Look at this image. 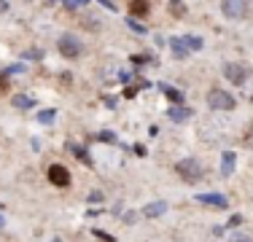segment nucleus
Here are the masks:
<instances>
[{
  "mask_svg": "<svg viewBox=\"0 0 253 242\" xmlns=\"http://www.w3.org/2000/svg\"><path fill=\"white\" fill-rule=\"evenodd\" d=\"M164 212H167V202H151V205L143 207V215L146 218H159Z\"/></svg>",
  "mask_w": 253,
  "mask_h": 242,
  "instance_id": "nucleus-8",
  "label": "nucleus"
},
{
  "mask_svg": "<svg viewBox=\"0 0 253 242\" xmlns=\"http://www.w3.org/2000/svg\"><path fill=\"white\" fill-rule=\"evenodd\" d=\"M199 205H210V207H216V210H223V207H229V202L223 194H199L197 197Z\"/></svg>",
  "mask_w": 253,
  "mask_h": 242,
  "instance_id": "nucleus-7",
  "label": "nucleus"
},
{
  "mask_svg": "<svg viewBox=\"0 0 253 242\" xmlns=\"http://www.w3.org/2000/svg\"><path fill=\"white\" fill-rule=\"evenodd\" d=\"M62 5L70 8V11H76V8H81V5H86V0H62Z\"/></svg>",
  "mask_w": 253,
  "mask_h": 242,
  "instance_id": "nucleus-18",
  "label": "nucleus"
},
{
  "mask_svg": "<svg viewBox=\"0 0 253 242\" xmlns=\"http://www.w3.org/2000/svg\"><path fill=\"white\" fill-rule=\"evenodd\" d=\"M221 11L229 19H243V16L248 14V3H245V0H223Z\"/></svg>",
  "mask_w": 253,
  "mask_h": 242,
  "instance_id": "nucleus-5",
  "label": "nucleus"
},
{
  "mask_svg": "<svg viewBox=\"0 0 253 242\" xmlns=\"http://www.w3.org/2000/svg\"><path fill=\"white\" fill-rule=\"evenodd\" d=\"M57 49H60V54L65 57V60H78V57L84 54V43L76 35H70V32H65V35L60 38Z\"/></svg>",
  "mask_w": 253,
  "mask_h": 242,
  "instance_id": "nucleus-2",
  "label": "nucleus"
},
{
  "mask_svg": "<svg viewBox=\"0 0 253 242\" xmlns=\"http://www.w3.org/2000/svg\"><path fill=\"white\" fill-rule=\"evenodd\" d=\"M240 223H243V218H240V215H234V218H232V221H229V226H232V229H234V226H240Z\"/></svg>",
  "mask_w": 253,
  "mask_h": 242,
  "instance_id": "nucleus-25",
  "label": "nucleus"
},
{
  "mask_svg": "<svg viewBox=\"0 0 253 242\" xmlns=\"http://www.w3.org/2000/svg\"><path fill=\"white\" fill-rule=\"evenodd\" d=\"M234 164H237L234 153H232V151H223V156H221V172H223V175H232V172H234Z\"/></svg>",
  "mask_w": 253,
  "mask_h": 242,
  "instance_id": "nucleus-10",
  "label": "nucleus"
},
{
  "mask_svg": "<svg viewBox=\"0 0 253 242\" xmlns=\"http://www.w3.org/2000/svg\"><path fill=\"white\" fill-rule=\"evenodd\" d=\"M229 242H253L248 234H243V232H234L232 237H229Z\"/></svg>",
  "mask_w": 253,
  "mask_h": 242,
  "instance_id": "nucleus-19",
  "label": "nucleus"
},
{
  "mask_svg": "<svg viewBox=\"0 0 253 242\" xmlns=\"http://www.w3.org/2000/svg\"><path fill=\"white\" fill-rule=\"evenodd\" d=\"M100 3H102V5H105V8H111V11H113V8H116V5H113V3H111V0H100Z\"/></svg>",
  "mask_w": 253,
  "mask_h": 242,
  "instance_id": "nucleus-26",
  "label": "nucleus"
},
{
  "mask_svg": "<svg viewBox=\"0 0 253 242\" xmlns=\"http://www.w3.org/2000/svg\"><path fill=\"white\" fill-rule=\"evenodd\" d=\"M22 70H25L22 65H14V67H8V70H5L3 76H14V73H22Z\"/></svg>",
  "mask_w": 253,
  "mask_h": 242,
  "instance_id": "nucleus-23",
  "label": "nucleus"
},
{
  "mask_svg": "<svg viewBox=\"0 0 253 242\" xmlns=\"http://www.w3.org/2000/svg\"><path fill=\"white\" fill-rule=\"evenodd\" d=\"M27 60H43V51H35V49H32V51H27Z\"/></svg>",
  "mask_w": 253,
  "mask_h": 242,
  "instance_id": "nucleus-21",
  "label": "nucleus"
},
{
  "mask_svg": "<svg viewBox=\"0 0 253 242\" xmlns=\"http://www.w3.org/2000/svg\"><path fill=\"white\" fill-rule=\"evenodd\" d=\"M126 27H132V30H135V32H140V35H146V27H143V25H137L135 19H126Z\"/></svg>",
  "mask_w": 253,
  "mask_h": 242,
  "instance_id": "nucleus-20",
  "label": "nucleus"
},
{
  "mask_svg": "<svg viewBox=\"0 0 253 242\" xmlns=\"http://www.w3.org/2000/svg\"><path fill=\"white\" fill-rule=\"evenodd\" d=\"M208 105L216 108V111H232V108L237 105V100L223 89H210L208 91Z\"/></svg>",
  "mask_w": 253,
  "mask_h": 242,
  "instance_id": "nucleus-3",
  "label": "nucleus"
},
{
  "mask_svg": "<svg viewBox=\"0 0 253 242\" xmlns=\"http://www.w3.org/2000/svg\"><path fill=\"white\" fill-rule=\"evenodd\" d=\"M167 11L175 16V19H183V16H186V3H183V0H170Z\"/></svg>",
  "mask_w": 253,
  "mask_h": 242,
  "instance_id": "nucleus-12",
  "label": "nucleus"
},
{
  "mask_svg": "<svg viewBox=\"0 0 253 242\" xmlns=\"http://www.w3.org/2000/svg\"><path fill=\"white\" fill-rule=\"evenodd\" d=\"M132 62H135V65H143V62H148V57L146 54H135V57H132Z\"/></svg>",
  "mask_w": 253,
  "mask_h": 242,
  "instance_id": "nucleus-24",
  "label": "nucleus"
},
{
  "mask_svg": "<svg viewBox=\"0 0 253 242\" xmlns=\"http://www.w3.org/2000/svg\"><path fill=\"white\" fill-rule=\"evenodd\" d=\"M35 102H32V97H27V94H16L14 97V108H22V111H27V108H32Z\"/></svg>",
  "mask_w": 253,
  "mask_h": 242,
  "instance_id": "nucleus-14",
  "label": "nucleus"
},
{
  "mask_svg": "<svg viewBox=\"0 0 253 242\" xmlns=\"http://www.w3.org/2000/svg\"><path fill=\"white\" fill-rule=\"evenodd\" d=\"M148 11H151L148 0H129V14L132 16H148Z\"/></svg>",
  "mask_w": 253,
  "mask_h": 242,
  "instance_id": "nucleus-9",
  "label": "nucleus"
},
{
  "mask_svg": "<svg viewBox=\"0 0 253 242\" xmlns=\"http://www.w3.org/2000/svg\"><path fill=\"white\" fill-rule=\"evenodd\" d=\"M5 91H8V78L0 76V94H5Z\"/></svg>",
  "mask_w": 253,
  "mask_h": 242,
  "instance_id": "nucleus-22",
  "label": "nucleus"
},
{
  "mask_svg": "<svg viewBox=\"0 0 253 242\" xmlns=\"http://www.w3.org/2000/svg\"><path fill=\"white\" fill-rule=\"evenodd\" d=\"M3 226H5V218H3V215H0V229H3Z\"/></svg>",
  "mask_w": 253,
  "mask_h": 242,
  "instance_id": "nucleus-28",
  "label": "nucleus"
},
{
  "mask_svg": "<svg viewBox=\"0 0 253 242\" xmlns=\"http://www.w3.org/2000/svg\"><path fill=\"white\" fill-rule=\"evenodd\" d=\"M223 76L232 81L234 86H243L245 78H248V70L243 65H237V62H229V65H223Z\"/></svg>",
  "mask_w": 253,
  "mask_h": 242,
  "instance_id": "nucleus-6",
  "label": "nucleus"
},
{
  "mask_svg": "<svg viewBox=\"0 0 253 242\" xmlns=\"http://www.w3.org/2000/svg\"><path fill=\"white\" fill-rule=\"evenodd\" d=\"M49 183H51V186H57V188H70L73 178H70V172H67V167L51 164L49 167Z\"/></svg>",
  "mask_w": 253,
  "mask_h": 242,
  "instance_id": "nucleus-4",
  "label": "nucleus"
},
{
  "mask_svg": "<svg viewBox=\"0 0 253 242\" xmlns=\"http://www.w3.org/2000/svg\"><path fill=\"white\" fill-rule=\"evenodd\" d=\"M170 49L175 51L178 60H186V57H189V46L183 43V40H178V38H170Z\"/></svg>",
  "mask_w": 253,
  "mask_h": 242,
  "instance_id": "nucleus-13",
  "label": "nucleus"
},
{
  "mask_svg": "<svg viewBox=\"0 0 253 242\" xmlns=\"http://www.w3.org/2000/svg\"><path fill=\"white\" fill-rule=\"evenodd\" d=\"M54 116H57L54 108H46V111L38 113V121H41V124H51V121H54Z\"/></svg>",
  "mask_w": 253,
  "mask_h": 242,
  "instance_id": "nucleus-16",
  "label": "nucleus"
},
{
  "mask_svg": "<svg viewBox=\"0 0 253 242\" xmlns=\"http://www.w3.org/2000/svg\"><path fill=\"white\" fill-rule=\"evenodd\" d=\"M183 43L189 46V51H191V49H202V40L194 38V35H186V38H183Z\"/></svg>",
  "mask_w": 253,
  "mask_h": 242,
  "instance_id": "nucleus-17",
  "label": "nucleus"
},
{
  "mask_svg": "<svg viewBox=\"0 0 253 242\" xmlns=\"http://www.w3.org/2000/svg\"><path fill=\"white\" fill-rule=\"evenodd\" d=\"M186 119H191V108H181V105L170 108V121H186Z\"/></svg>",
  "mask_w": 253,
  "mask_h": 242,
  "instance_id": "nucleus-11",
  "label": "nucleus"
},
{
  "mask_svg": "<svg viewBox=\"0 0 253 242\" xmlns=\"http://www.w3.org/2000/svg\"><path fill=\"white\" fill-rule=\"evenodd\" d=\"M175 172L181 175V181H186V183H199L202 181V164H199L197 159H181L175 164Z\"/></svg>",
  "mask_w": 253,
  "mask_h": 242,
  "instance_id": "nucleus-1",
  "label": "nucleus"
},
{
  "mask_svg": "<svg viewBox=\"0 0 253 242\" xmlns=\"http://www.w3.org/2000/svg\"><path fill=\"white\" fill-rule=\"evenodd\" d=\"M5 8H8V3H5V0H0V14H3Z\"/></svg>",
  "mask_w": 253,
  "mask_h": 242,
  "instance_id": "nucleus-27",
  "label": "nucleus"
},
{
  "mask_svg": "<svg viewBox=\"0 0 253 242\" xmlns=\"http://www.w3.org/2000/svg\"><path fill=\"white\" fill-rule=\"evenodd\" d=\"M164 97H167V100H172L175 105H181V102H183V91L172 89V86H164Z\"/></svg>",
  "mask_w": 253,
  "mask_h": 242,
  "instance_id": "nucleus-15",
  "label": "nucleus"
},
{
  "mask_svg": "<svg viewBox=\"0 0 253 242\" xmlns=\"http://www.w3.org/2000/svg\"><path fill=\"white\" fill-rule=\"evenodd\" d=\"M54 242H57V240H54Z\"/></svg>",
  "mask_w": 253,
  "mask_h": 242,
  "instance_id": "nucleus-29",
  "label": "nucleus"
}]
</instances>
